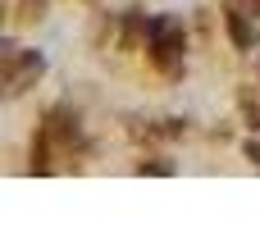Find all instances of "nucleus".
Segmentation results:
<instances>
[{
  "instance_id": "423d86ee",
  "label": "nucleus",
  "mask_w": 260,
  "mask_h": 251,
  "mask_svg": "<svg viewBox=\"0 0 260 251\" xmlns=\"http://www.w3.org/2000/svg\"><path fill=\"white\" fill-rule=\"evenodd\" d=\"M247 155H251V160H260V142H247Z\"/></svg>"
},
{
  "instance_id": "0eeeda50",
  "label": "nucleus",
  "mask_w": 260,
  "mask_h": 251,
  "mask_svg": "<svg viewBox=\"0 0 260 251\" xmlns=\"http://www.w3.org/2000/svg\"><path fill=\"white\" fill-rule=\"evenodd\" d=\"M251 9H256V14H260V0H251Z\"/></svg>"
},
{
  "instance_id": "7ed1b4c3",
  "label": "nucleus",
  "mask_w": 260,
  "mask_h": 251,
  "mask_svg": "<svg viewBox=\"0 0 260 251\" xmlns=\"http://www.w3.org/2000/svg\"><path fill=\"white\" fill-rule=\"evenodd\" d=\"M224 18H229V32H233V41H238V50H251V23H247V18L238 14V9H229Z\"/></svg>"
},
{
  "instance_id": "20e7f679",
  "label": "nucleus",
  "mask_w": 260,
  "mask_h": 251,
  "mask_svg": "<svg viewBox=\"0 0 260 251\" xmlns=\"http://www.w3.org/2000/svg\"><path fill=\"white\" fill-rule=\"evenodd\" d=\"M46 9V0H23V18H37Z\"/></svg>"
},
{
  "instance_id": "f257e3e1",
  "label": "nucleus",
  "mask_w": 260,
  "mask_h": 251,
  "mask_svg": "<svg viewBox=\"0 0 260 251\" xmlns=\"http://www.w3.org/2000/svg\"><path fill=\"white\" fill-rule=\"evenodd\" d=\"M146 37H151V59L160 69H178V55H183V23L178 18H151L146 23Z\"/></svg>"
},
{
  "instance_id": "f03ea898",
  "label": "nucleus",
  "mask_w": 260,
  "mask_h": 251,
  "mask_svg": "<svg viewBox=\"0 0 260 251\" xmlns=\"http://www.w3.org/2000/svg\"><path fill=\"white\" fill-rule=\"evenodd\" d=\"M46 73V55L41 50H23V55H14V59H5V87L18 96L32 78H41Z\"/></svg>"
},
{
  "instance_id": "39448f33",
  "label": "nucleus",
  "mask_w": 260,
  "mask_h": 251,
  "mask_svg": "<svg viewBox=\"0 0 260 251\" xmlns=\"http://www.w3.org/2000/svg\"><path fill=\"white\" fill-rule=\"evenodd\" d=\"M146 169H151V174H174V165H165V160H155V165H142V174H146Z\"/></svg>"
}]
</instances>
